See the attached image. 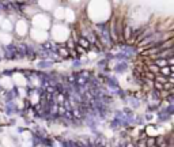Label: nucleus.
<instances>
[{"instance_id":"f257e3e1","label":"nucleus","mask_w":174,"mask_h":147,"mask_svg":"<svg viewBox=\"0 0 174 147\" xmlns=\"http://www.w3.org/2000/svg\"><path fill=\"white\" fill-rule=\"evenodd\" d=\"M155 140H156V146L158 147H169V142L165 138H159V139H155Z\"/></svg>"},{"instance_id":"f03ea898","label":"nucleus","mask_w":174,"mask_h":147,"mask_svg":"<svg viewBox=\"0 0 174 147\" xmlns=\"http://www.w3.org/2000/svg\"><path fill=\"white\" fill-rule=\"evenodd\" d=\"M78 45H80L82 48L87 49V48H90V41L86 40V38H79V44H78Z\"/></svg>"},{"instance_id":"7ed1b4c3","label":"nucleus","mask_w":174,"mask_h":147,"mask_svg":"<svg viewBox=\"0 0 174 147\" xmlns=\"http://www.w3.org/2000/svg\"><path fill=\"white\" fill-rule=\"evenodd\" d=\"M59 53H60V56H63V57H68L69 56V49L68 48H64V47H61L60 49H59Z\"/></svg>"},{"instance_id":"20e7f679","label":"nucleus","mask_w":174,"mask_h":147,"mask_svg":"<svg viewBox=\"0 0 174 147\" xmlns=\"http://www.w3.org/2000/svg\"><path fill=\"white\" fill-rule=\"evenodd\" d=\"M146 142V146L147 147H151V146H154V144H156V140L154 139V138H148L147 140H144Z\"/></svg>"},{"instance_id":"39448f33","label":"nucleus","mask_w":174,"mask_h":147,"mask_svg":"<svg viewBox=\"0 0 174 147\" xmlns=\"http://www.w3.org/2000/svg\"><path fill=\"white\" fill-rule=\"evenodd\" d=\"M75 48H76V51H78V53H79V55H84V53H86V49H84V48H82L80 45H75Z\"/></svg>"},{"instance_id":"423d86ee","label":"nucleus","mask_w":174,"mask_h":147,"mask_svg":"<svg viewBox=\"0 0 174 147\" xmlns=\"http://www.w3.org/2000/svg\"><path fill=\"white\" fill-rule=\"evenodd\" d=\"M136 147H147V146H146V142H144V140H139Z\"/></svg>"},{"instance_id":"0eeeda50","label":"nucleus","mask_w":174,"mask_h":147,"mask_svg":"<svg viewBox=\"0 0 174 147\" xmlns=\"http://www.w3.org/2000/svg\"><path fill=\"white\" fill-rule=\"evenodd\" d=\"M68 47H69V48L72 49V48L75 47V45H74V42H72V41H69V42H68Z\"/></svg>"},{"instance_id":"6e6552de","label":"nucleus","mask_w":174,"mask_h":147,"mask_svg":"<svg viewBox=\"0 0 174 147\" xmlns=\"http://www.w3.org/2000/svg\"><path fill=\"white\" fill-rule=\"evenodd\" d=\"M151 147H158V146H156V144H154V146H151Z\"/></svg>"}]
</instances>
